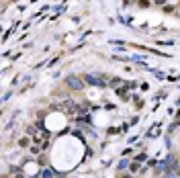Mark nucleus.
<instances>
[{
  "instance_id": "f257e3e1",
  "label": "nucleus",
  "mask_w": 180,
  "mask_h": 178,
  "mask_svg": "<svg viewBox=\"0 0 180 178\" xmlns=\"http://www.w3.org/2000/svg\"><path fill=\"white\" fill-rule=\"evenodd\" d=\"M66 84L72 88V90H82V88H84V82H82L78 76H68V78H66Z\"/></svg>"
},
{
  "instance_id": "f03ea898",
  "label": "nucleus",
  "mask_w": 180,
  "mask_h": 178,
  "mask_svg": "<svg viewBox=\"0 0 180 178\" xmlns=\"http://www.w3.org/2000/svg\"><path fill=\"white\" fill-rule=\"evenodd\" d=\"M84 80H86V84H90V86H105V84H107V82H105L100 76H96V74H86Z\"/></svg>"
},
{
  "instance_id": "7ed1b4c3",
  "label": "nucleus",
  "mask_w": 180,
  "mask_h": 178,
  "mask_svg": "<svg viewBox=\"0 0 180 178\" xmlns=\"http://www.w3.org/2000/svg\"><path fill=\"white\" fill-rule=\"evenodd\" d=\"M41 178H55V172H53L51 168H43V172H41Z\"/></svg>"
},
{
  "instance_id": "20e7f679",
  "label": "nucleus",
  "mask_w": 180,
  "mask_h": 178,
  "mask_svg": "<svg viewBox=\"0 0 180 178\" xmlns=\"http://www.w3.org/2000/svg\"><path fill=\"white\" fill-rule=\"evenodd\" d=\"M137 4H139L141 8H147V6H151L153 2H151V0H137Z\"/></svg>"
},
{
  "instance_id": "39448f33",
  "label": "nucleus",
  "mask_w": 180,
  "mask_h": 178,
  "mask_svg": "<svg viewBox=\"0 0 180 178\" xmlns=\"http://www.w3.org/2000/svg\"><path fill=\"white\" fill-rule=\"evenodd\" d=\"M117 92H119V96H121L123 101H127V98H129V94H127V90H123V88H119V90H117Z\"/></svg>"
},
{
  "instance_id": "423d86ee",
  "label": "nucleus",
  "mask_w": 180,
  "mask_h": 178,
  "mask_svg": "<svg viewBox=\"0 0 180 178\" xmlns=\"http://www.w3.org/2000/svg\"><path fill=\"white\" fill-rule=\"evenodd\" d=\"M29 141H31V137H23V139L19 141V145H21V147H27V145H29Z\"/></svg>"
},
{
  "instance_id": "0eeeda50",
  "label": "nucleus",
  "mask_w": 180,
  "mask_h": 178,
  "mask_svg": "<svg viewBox=\"0 0 180 178\" xmlns=\"http://www.w3.org/2000/svg\"><path fill=\"white\" fill-rule=\"evenodd\" d=\"M109 84H111V86H115V88H119V84H121V80H119V78H113V80H111Z\"/></svg>"
},
{
  "instance_id": "6e6552de",
  "label": "nucleus",
  "mask_w": 180,
  "mask_h": 178,
  "mask_svg": "<svg viewBox=\"0 0 180 178\" xmlns=\"http://www.w3.org/2000/svg\"><path fill=\"white\" fill-rule=\"evenodd\" d=\"M129 170H131V172H137V170H139V162H133V164L129 166Z\"/></svg>"
},
{
  "instance_id": "1a4fd4ad",
  "label": "nucleus",
  "mask_w": 180,
  "mask_h": 178,
  "mask_svg": "<svg viewBox=\"0 0 180 178\" xmlns=\"http://www.w3.org/2000/svg\"><path fill=\"white\" fill-rule=\"evenodd\" d=\"M166 2H168V0H153V4H156V6H162V8L166 6Z\"/></svg>"
},
{
  "instance_id": "9d476101",
  "label": "nucleus",
  "mask_w": 180,
  "mask_h": 178,
  "mask_svg": "<svg viewBox=\"0 0 180 178\" xmlns=\"http://www.w3.org/2000/svg\"><path fill=\"white\" fill-rule=\"evenodd\" d=\"M125 168H127V160H121L119 162V170H125Z\"/></svg>"
},
{
  "instance_id": "9b49d317",
  "label": "nucleus",
  "mask_w": 180,
  "mask_h": 178,
  "mask_svg": "<svg viewBox=\"0 0 180 178\" xmlns=\"http://www.w3.org/2000/svg\"><path fill=\"white\" fill-rule=\"evenodd\" d=\"M137 0H123V6H131V4H135Z\"/></svg>"
},
{
  "instance_id": "f8f14e48",
  "label": "nucleus",
  "mask_w": 180,
  "mask_h": 178,
  "mask_svg": "<svg viewBox=\"0 0 180 178\" xmlns=\"http://www.w3.org/2000/svg\"><path fill=\"white\" fill-rule=\"evenodd\" d=\"M172 10H174L172 4H166V6H164V13H172Z\"/></svg>"
},
{
  "instance_id": "ddd939ff",
  "label": "nucleus",
  "mask_w": 180,
  "mask_h": 178,
  "mask_svg": "<svg viewBox=\"0 0 180 178\" xmlns=\"http://www.w3.org/2000/svg\"><path fill=\"white\" fill-rule=\"evenodd\" d=\"M143 160H145V156H143V154H139V156H137V158H135V162H139V164H141V162H143Z\"/></svg>"
},
{
  "instance_id": "4468645a",
  "label": "nucleus",
  "mask_w": 180,
  "mask_h": 178,
  "mask_svg": "<svg viewBox=\"0 0 180 178\" xmlns=\"http://www.w3.org/2000/svg\"><path fill=\"white\" fill-rule=\"evenodd\" d=\"M123 178H131V174H127V176H123Z\"/></svg>"
}]
</instances>
